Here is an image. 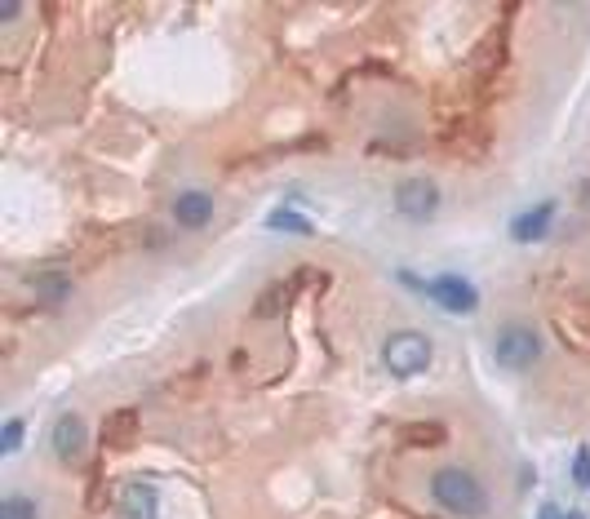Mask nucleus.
Returning a JSON list of instances; mask_svg holds the SVG:
<instances>
[{
  "instance_id": "1",
  "label": "nucleus",
  "mask_w": 590,
  "mask_h": 519,
  "mask_svg": "<svg viewBox=\"0 0 590 519\" xmlns=\"http://www.w3.org/2000/svg\"><path fill=\"white\" fill-rule=\"evenodd\" d=\"M431 502L457 519H484L489 515V488L467 467H435L431 471Z\"/></svg>"
},
{
  "instance_id": "2",
  "label": "nucleus",
  "mask_w": 590,
  "mask_h": 519,
  "mask_svg": "<svg viewBox=\"0 0 590 519\" xmlns=\"http://www.w3.org/2000/svg\"><path fill=\"white\" fill-rule=\"evenodd\" d=\"M542 351H546L542 334L533 329V324H523V319L502 324L497 338H493V364L506 369V373H529L542 360Z\"/></svg>"
},
{
  "instance_id": "3",
  "label": "nucleus",
  "mask_w": 590,
  "mask_h": 519,
  "mask_svg": "<svg viewBox=\"0 0 590 519\" xmlns=\"http://www.w3.org/2000/svg\"><path fill=\"white\" fill-rule=\"evenodd\" d=\"M431 355H435V347H431V338L418 334V329H400V334H390V338L382 342V364H386L390 377H400V382L422 377V373L431 369Z\"/></svg>"
},
{
  "instance_id": "4",
  "label": "nucleus",
  "mask_w": 590,
  "mask_h": 519,
  "mask_svg": "<svg viewBox=\"0 0 590 519\" xmlns=\"http://www.w3.org/2000/svg\"><path fill=\"white\" fill-rule=\"evenodd\" d=\"M400 280H405L409 289L426 293L435 306H444V311H453V315H471V311L480 306V289H475L471 280H462V276H435V280H418V276L400 271Z\"/></svg>"
},
{
  "instance_id": "5",
  "label": "nucleus",
  "mask_w": 590,
  "mask_h": 519,
  "mask_svg": "<svg viewBox=\"0 0 590 519\" xmlns=\"http://www.w3.org/2000/svg\"><path fill=\"white\" fill-rule=\"evenodd\" d=\"M396 209H400L405 218H413V222L435 218V209H440V186H435L431 178H405V182L396 186Z\"/></svg>"
},
{
  "instance_id": "6",
  "label": "nucleus",
  "mask_w": 590,
  "mask_h": 519,
  "mask_svg": "<svg viewBox=\"0 0 590 519\" xmlns=\"http://www.w3.org/2000/svg\"><path fill=\"white\" fill-rule=\"evenodd\" d=\"M49 448H53L58 462L72 467L81 452L89 448V422H85L81 413H62V418L53 422V431H49Z\"/></svg>"
},
{
  "instance_id": "7",
  "label": "nucleus",
  "mask_w": 590,
  "mask_h": 519,
  "mask_svg": "<svg viewBox=\"0 0 590 519\" xmlns=\"http://www.w3.org/2000/svg\"><path fill=\"white\" fill-rule=\"evenodd\" d=\"M214 196L209 191H178V201L169 205V214H173V222L182 227V231H205L209 222H214Z\"/></svg>"
},
{
  "instance_id": "8",
  "label": "nucleus",
  "mask_w": 590,
  "mask_h": 519,
  "mask_svg": "<svg viewBox=\"0 0 590 519\" xmlns=\"http://www.w3.org/2000/svg\"><path fill=\"white\" fill-rule=\"evenodd\" d=\"M555 201H542V205H533V209H523L515 222H510V240L515 244H538L546 231H551V222H555Z\"/></svg>"
},
{
  "instance_id": "9",
  "label": "nucleus",
  "mask_w": 590,
  "mask_h": 519,
  "mask_svg": "<svg viewBox=\"0 0 590 519\" xmlns=\"http://www.w3.org/2000/svg\"><path fill=\"white\" fill-rule=\"evenodd\" d=\"M120 519H160V497L152 484H129L120 493Z\"/></svg>"
},
{
  "instance_id": "10",
  "label": "nucleus",
  "mask_w": 590,
  "mask_h": 519,
  "mask_svg": "<svg viewBox=\"0 0 590 519\" xmlns=\"http://www.w3.org/2000/svg\"><path fill=\"white\" fill-rule=\"evenodd\" d=\"M32 293L40 298V302H62L72 293V276H62V271H45V276H36L32 280Z\"/></svg>"
},
{
  "instance_id": "11",
  "label": "nucleus",
  "mask_w": 590,
  "mask_h": 519,
  "mask_svg": "<svg viewBox=\"0 0 590 519\" xmlns=\"http://www.w3.org/2000/svg\"><path fill=\"white\" fill-rule=\"evenodd\" d=\"M0 519H40V506L27 493H10L0 502Z\"/></svg>"
},
{
  "instance_id": "12",
  "label": "nucleus",
  "mask_w": 590,
  "mask_h": 519,
  "mask_svg": "<svg viewBox=\"0 0 590 519\" xmlns=\"http://www.w3.org/2000/svg\"><path fill=\"white\" fill-rule=\"evenodd\" d=\"M23 418H10L5 422V435H0V452H5V458H10V452H19V444H23Z\"/></svg>"
},
{
  "instance_id": "13",
  "label": "nucleus",
  "mask_w": 590,
  "mask_h": 519,
  "mask_svg": "<svg viewBox=\"0 0 590 519\" xmlns=\"http://www.w3.org/2000/svg\"><path fill=\"white\" fill-rule=\"evenodd\" d=\"M267 227H276V231H298V236H306V231H311V222H306V218H298V214H289V209H285V214H272V218H267Z\"/></svg>"
},
{
  "instance_id": "14",
  "label": "nucleus",
  "mask_w": 590,
  "mask_h": 519,
  "mask_svg": "<svg viewBox=\"0 0 590 519\" xmlns=\"http://www.w3.org/2000/svg\"><path fill=\"white\" fill-rule=\"evenodd\" d=\"M573 484H577V488H590V448H577V458H573Z\"/></svg>"
},
{
  "instance_id": "15",
  "label": "nucleus",
  "mask_w": 590,
  "mask_h": 519,
  "mask_svg": "<svg viewBox=\"0 0 590 519\" xmlns=\"http://www.w3.org/2000/svg\"><path fill=\"white\" fill-rule=\"evenodd\" d=\"M23 14V5H0V23H14Z\"/></svg>"
},
{
  "instance_id": "16",
  "label": "nucleus",
  "mask_w": 590,
  "mask_h": 519,
  "mask_svg": "<svg viewBox=\"0 0 590 519\" xmlns=\"http://www.w3.org/2000/svg\"><path fill=\"white\" fill-rule=\"evenodd\" d=\"M564 519H586V515H581V510H568V515H564Z\"/></svg>"
}]
</instances>
